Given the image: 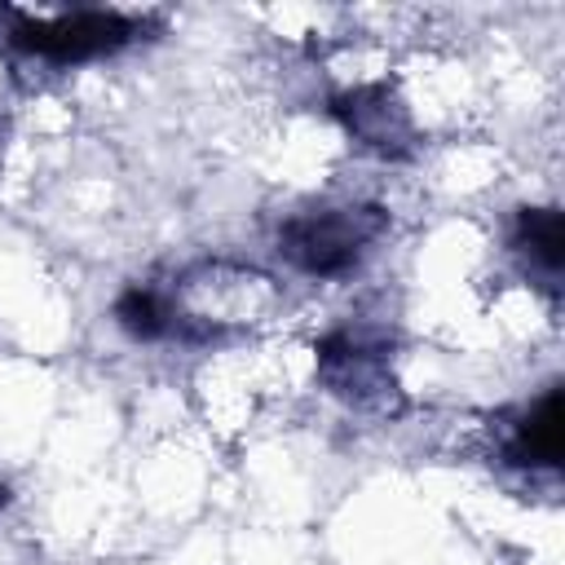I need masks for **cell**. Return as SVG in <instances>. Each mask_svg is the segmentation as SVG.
Segmentation results:
<instances>
[{
	"label": "cell",
	"instance_id": "cell-1",
	"mask_svg": "<svg viewBox=\"0 0 565 565\" xmlns=\"http://www.w3.org/2000/svg\"><path fill=\"white\" fill-rule=\"evenodd\" d=\"M380 230L375 207H344V212H309L287 221L282 252L309 274H340L358 260L362 243Z\"/></svg>",
	"mask_w": 565,
	"mask_h": 565
},
{
	"label": "cell",
	"instance_id": "cell-2",
	"mask_svg": "<svg viewBox=\"0 0 565 565\" xmlns=\"http://www.w3.org/2000/svg\"><path fill=\"white\" fill-rule=\"evenodd\" d=\"M137 35L132 18L119 13H97V9H79L53 22H18L13 26V44L22 53H40L53 62H79V57H97V53H115Z\"/></svg>",
	"mask_w": 565,
	"mask_h": 565
},
{
	"label": "cell",
	"instance_id": "cell-3",
	"mask_svg": "<svg viewBox=\"0 0 565 565\" xmlns=\"http://www.w3.org/2000/svg\"><path fill=\"white\" fill-rule=\"evenodd\" d=\"M512 459H516V463H543V468H552V463L561 459V393H556V388H552V393L539 402V411L521 424L516 446H512Z\"/></svg>",
	"mask_w": 565,
	"mask_h": 565
},
{
	"label": "cell",
	"instance_id": "cell-4",
	"mask_svg": "<svg viewBox=\"0 0 565 565\" xmlns=\"http://www.w3.org/2000/svg\"><path fill=\"white\" fill-rule=\"evenodd\" d=\"M516 243H521L534 260H543L547 269H561V243H565V234H561V212H556V207H525L521 221H516Z\"/></svg>",
	"mask_w": 565,
	"mask_h": 565
},
{
	"label": "cell",
	"instance_id": "cell-5",
	"mask_svg": "<svg viewBox=\"0 0 565 565\" xmlns=\"http://www.w3.org/2000/svg\"><path fill=\"white\" fill-rule=\"evenodd\" d=\"M115 318L137 340H154V335L168 331V313H163V305H159V296L150 287H128L119 296V305H115Z\"/></svg>",
	"mask_w": 565,
	"mask_h": 565
}]
</instances>
